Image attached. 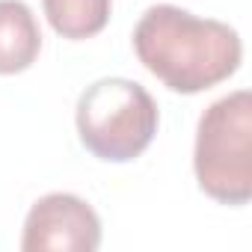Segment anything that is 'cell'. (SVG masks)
<instances>
[{"mask_svg": "<svg viewBox=\"0 0 252 252\" xmlns=\"http://www.w3.org/2000/svg\"><path fill=\"white\" fill-rule=\"evenodd\" d=\"M193 166L199 187L220 205L237 208L252 199V95L246 89L202 113Z\"/></svg>", "mask_w": 252, "mask_h": 252, "instance_id": "3", "label": "cell"}, {"mask_svg": "<svg viewBox=\"0 0 252 252\" xmlns=\"http://www.w3.org/2000/svg\"><path fill=\"white\" fill-rule=\"evenodd\" d=\"M101 246V220L80 196L48 193L24 222V252H95Z\"/></svg>", "mask_w": 252, "mask_h": 252, "instance_id": "4", "label": "cell"}, {"mask_svg": "<svg viewBox=\"0 0 252 252\" xmlns=\"http://www.w3.org/2000/svg\"><path fill=\"white\" fill-rule=\"evenodd\" d=\"M42 51V30L24 0H0V74L27 71Z\"/></svg>", "mask_w": 252, "mask_h": 252, "instance_id": "5", "label": "cell"}, {"mask_svg": "<svg viewBox=\"0 0 252 252\" xmlns=\"http://www.w3.org/2000/svg\"><path fill=\"white\" fill-rule=\"evenodd\" d=\"M158 122L155 98L128 77H101L77 98L80 143L107 163L140 158L158 134Z\"/></svg>", "mask_w": 252, "mask_h": 252, "instance_id": "2", "label": "cell"}, {"mask_svg": "<svg viewBox=\"0 0 252 252\" xmlns=\"http://www.w3.org/2000/svg\"><path fill=\"white\" fill-rule=\"evenodd\" d=\"M51 27L63 39H92L98 36L107 21L113 0H42Z\"/></svg>", "mask_w": 252, "mask_h": 252, "instance_id": "6", "label": "cell"}, {"mask_svg": "<svg viewBox=\"0 0 252 252\" xmlns=\"http://www.w3.org/2000/svg\"><path fill=\"white\" fill-rule=\"evenodd\" d=\"M134 51L166 89L181 95H196L228 80L243 57L234 27L196 18L172 3H158L143 12L134 27Z\"/></svg>", "mask_w": 252, "mask_h": 252, "instance_id": "1", "label": "cell"}]
</instances>
